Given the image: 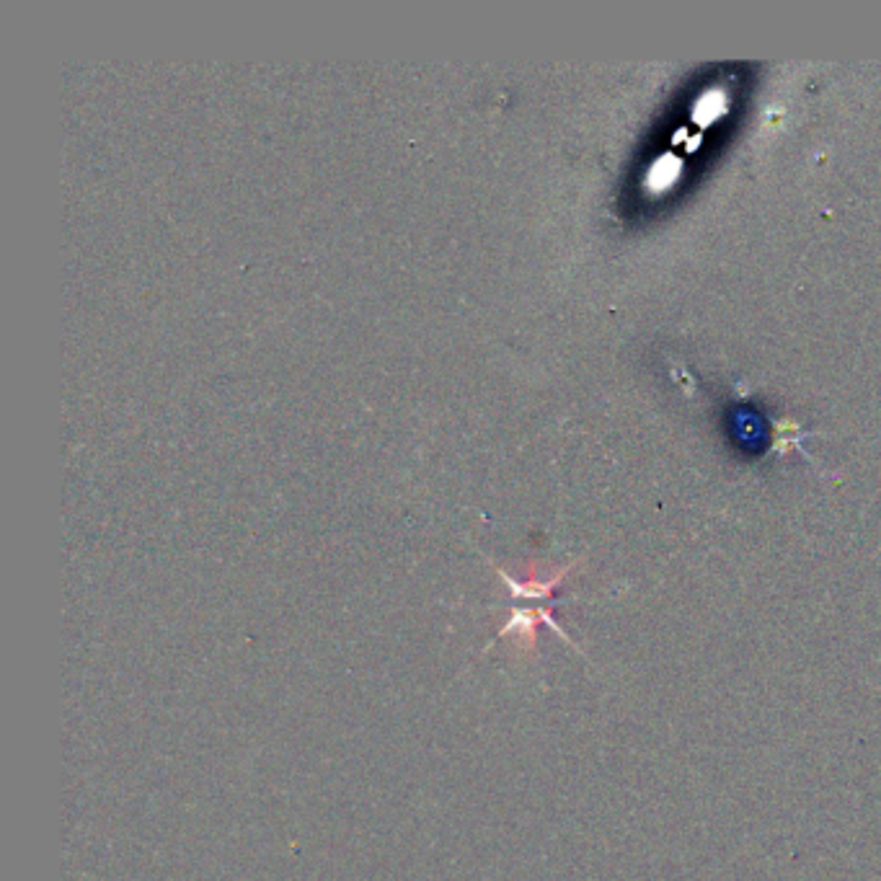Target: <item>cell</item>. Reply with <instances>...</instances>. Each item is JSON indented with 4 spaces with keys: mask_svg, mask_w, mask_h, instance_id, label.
<instances>
[{
    "mask_svg": "<svg viewBox=\"0 0 881 881\" xmlns=\"http://www.w3.org/2000/svg\"><path fill=\"white\" fill-rule=\"evenodd\" d=\"M571 566H574V564H571ZM571 566H564V569H559V571H556V574H553L551 579H528V582H520V579L509 577L507 571L499 569V566H494V569H497L499 577L504 579V584H507V587H509L512 597H525V600H543V597H551V592L556 590V587H559L561 582H564V577L571 571Z\"/></svg>",
    "mask_w": 881,
    "mask_h": 881,
    "instance_id": "cell-2",
    "label": "cell"
},
{
    "mask_svg": "<svg viewBox=\"0 0 881 881\" xmlns=\"http://www.w3.org/2000/svg\"><path fill=\"white\" fill-rule=\"evenodd\" d=\"M538 623H546V626L551 628V631L556 633V636H561V639H564V641H569L571 646H577V644H574V641L569 639V633H566L564 628L559 626V623L553 621L551 610H546V608H538V610H512V618H509L507 626H504L502 631H499V636H520V639H525V644L535 646V628H538Z\"/></svg>",
    "mask_w": 881,
    "mask_h": 881,
    "instance_id": "cell-1",
    "label": "cell"
}]
</instances>
